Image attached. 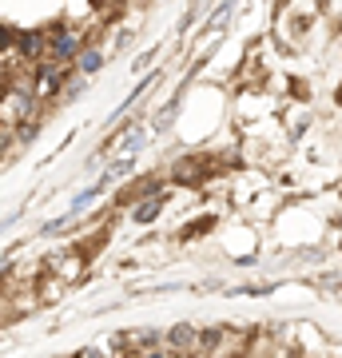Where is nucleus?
Wrapping results in <instances>:
<instances>
[{"label":"nucleus","mask_w":342,"mask_h":358,"mask_svg":"<svg viewBox=\"0 0 342 358\" xmlns=\"http://www.w3.org/2000/svg\"><path fill=\"white\" fill-rule=\"evenodd\" d=\"M72 52H80L76 36H68V32H64V36H56V48H52V56H56V60H68Z\"/></svg>","instance_id":"obj_1"},{"label":"nucleus","mask_w":342,"mask_h":358,"mask_svg":"<svg viewBox=\"0 0 342 358\" xmlns=\"http://www.w3.org/2000/svg\"><path fill=\"white\" fill-rule=\"evenodd\" d=\"M171 346H176V350L195 346V331H191V327H176V331H171Z\"/></svg>","instance_id":"obj_2"},{"label":"nucleus","mask_w":342,"mask_h":358,"mask_svg":"<svg viewBox=\"0 0 342 358\" xmlns=\"http://www.w3.org/2000/svg\"><path fill=\"white\" fill-rule=\"evenodd\" d=\"M159 207H164V199H159V195H152V199H148V207H143V211H136V219H143V223H148V219L159 215Z\"/></svg>","instance_id":"obj_3"},{"label":"nucleus","mask_w":342,"mask_h":358,"mask_svg":"<svg viewBox=\"0 0 342 358\" xmlns=\"http://www.w3.org/2000/svg\"><path fill=\"white\" fill-rule=\"evenodd\" d=\"M211 223H215V219H199V223H191V227H183V235H179V239H195V235H199V231H207Z\"/></svg>","instance_id":"obj_4"},{"label":"nucleus","mask_w":342,"mask_h":358,"mask_svg":"<svg viewBox=\"0 0 342 358\" xmlns=\"http://www.w3.org/2000/svg\"><path fill=\"white\" fill-rule=\"evenodd\" d=\"M100 64H104V56H100V52H88V56H84V64H80V68H84V72H96Z\"/></svg>","instance_id":"obj_5"},{"label":"nucleus","mask_w":342,"mask_h":358,"mask_svg":"<svg viewBox=\"0 0 342 358\" xmlns=\"http://www.w3.org/2000/svg\"><path fill=\"white\" fill-rule=\"evenodd\" d=\"M20 48H24L28 56H36V52H40V36H24V44H20Z\"/></svg>","instance_id":"obj_6"},{"label":"nucleus","mask_w":342,"mask_h":358,"mask_svg":"<svg viewBox=\"0 0 342 358\" xmlns=\"http://www.w3.org/2000/svg\"><path fill=\"white\" fill-rule=\"evenodd\" d=\"M148 358H171V355H164V350H155V355H148Z\"/></svg>","instance_id":"obj_7"},{"label":"nucleus","mask_w":342,"mask_h":358,"mask_svg":"<svg viewBox=\"0 0 342 358\" xmlns=\"http://www.w3.org/2000/svg\"><path fill=\"white\" fill-rule=\"evenodd\" d=\"M96 4H100V0H96Z\"/></svg>","instance_id":"obj_8"}]
</instances>
